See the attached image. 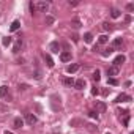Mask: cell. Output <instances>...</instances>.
<instances>
[{
	"mask_svg": "<svg viewBox=\"0 0 134 134\" xmlns=\"http://www.w3.org/2000/svg\"><path fill=\"white\" fill-rule=\"evenodd\" d=\"M84 87H85V79H77V81H74V88L82 90Z\"/></svg>",
	"mask_w": 134,
	"mask_h": 134,
	"instance_id": "10",
	"label": "cell"
},
{
	"mask_svg": "<svg viewBox=\"0 0 134 134\" xmlns=\"http://www.w3.org/2000/svg\"><path fill=\"white\" fill-rule=\"evenodd\" d=\"M98 93H99V92H98V88H96V87H95V88H93V90H92V95H98Z\"/></svg>",
	"mask_w": 134,
	"mask_h": 134,
	"instance_id": "32",
	"label": "cell"
},
{
	"mask_svg": "<svg viewBox=\"0 0 134 134\" xmlns=\"http://www.w3.org/2000/svg\"><path fill=\"white\" fill-rule=\"evenodd\" d=\"M132 98L129 96V95H126V93H121V95H118L117 98H115V103H126V101H131Z\"/></svg>",
	"mask_w": 134,
	"mask_h": 134,
	"instance_id": "3",
	"label": "cell"
},
{
	"mask_svg": "<svg viewBox=\"0 0 134 134\" xmlns=\"http://www.w3.org/2000/svg\"><path fill=\"white\" fill-rule=\"evenodd\" d=\"M88 114H90V117H92V118H98V112L92 110V112H88Z\"/></svg>",
	"mask_w": 134,
	"mask_h": 134,
	"instance_id": "29",
	"label": "cell"
},
{
	"mask_svg": "<svg viewBox=\"0 0 134 134\" xmlns=\"http://www.w3.org/2000/svg\"><path fill=\"white\" fill-rule=\"evenodd\" d=\"M35 79H41V73H40V71L35 73Z\"/></svg>",
	"mask_w": 134,
	"mask_h": 134,
	"instance_id": "31",
	"label": "cell"
},
{
	"mask_svg": "<svg viewBox=\"0 0 134 134\" xmlns=\"http://www.w3.org/2000/svg\"><path fill=\"white\" fill-rule=\"evenodd\" d=\"M93 79H95V81H96V82H98V81H99V79H101V76H99V70H96V71H95V73H93Z\"/></svg>",
	"mask_w": 134,
	"mask_h": 134,
	"instance_id": "25",
	"label": "cell"
},
{
	"mask_svg": "<svg viewBox=\"0 0 134 134\" xmlns=\"http://www.w3.org/2000/svg\"><path fill=\"white\" fill-rule=\"evenodd\" d=\"M98 110H99V112H104V110H106V104L101 103V101H98V103H96V112H98Z\"/></svg>",
	"mask_w": 134,
	"mask_h": 134,
	"instance_id": "18",
	"label": "cell"
},
{
	"mask_svg": "<svg viewBox=\"0 0 134 134\" xmlns=\"http://www.w3.org/2000/svg\"><path fill=\"white\" fill-rule=\"evenodd\" d=\"M103 29H104L106 32H110L114 27H112V24H109V22H103Z\"/></svg>",
	"mask_w": 134,
	"mask_h": 134,
	"instance_id": "22",
	"label": "cell"
},
{
	"mask_svg": "<svg viewBox=\"0 0 134 134\" xmlns=\"http://www.w3.org/2000/svg\"><path fill=\"white\" fill-rule=\"evenodd\" d=\"M121 44H123V40H121V38H115L114 43H112V49H117V47H120Z\"/></svg>",
	"mask_w": 134,
	"mask_h": 134,
	"instance_id": "12",
	"label": "cell"
},
{
	"mask_svg": "<svg viewBox=\"0 0 134 134\" xmlns=\"http://www.w3.org/2000/svg\"><path fill=\"white\" fill-rule=\"evenodd\" d=\"M112 52H114V49H112V47H109V49H106V51L103 52V55H104V57H107V55H110Z\"/></svg>",
	"mask_w": 134,
	"mask_h": 134,
	"instance_id": "26",
	"label": "cell"
},
{
	"mask_svg": "<svg viewBox=\"0 0 134 134\" xmlns=\"http://www.w3.org/2000/svg\"><path fill=\"white\" fill-rule=\"evenodd\" d=\"M123 123H125V126H128V123H129V115H126V117L123 118Z\"/></svg>",
	"mask_w": 134,
	"mask_h": 134,
	"instance_id": "30",
	"label": "cell"
},
{
	"mask_svg": "<svg viewBox=\"0 0 134 134\" xmlns=\"http://www.w3.org/2000/svg\"><path fill=\"white\" fill-rule=\"evenodd\" d=\"M3 134H13V132H11V131H5Z\"/></svg>",
	"mask_w": 134,
	"mask_h": 134,
	"instance_id": "33",
	"label": "cell"
},
{
	"mask_svg": "<svg viewBox=\"0 0 134 134\" xmlns=\"http://www.w3.org/2000/svg\"><path fill=\"white\" fill-rule=\"evenodd\" d=\"M71 27L77 30V29L81 27V22H79V19H73V21H71Z\"/></svg>",
	"mask_w": 134,
	"mask_h": 134,
	"instance_id": "20",
	"label": "cell"
},
{
	"mask_svg": "<svg viewBox=\"0 0 134 134\" xmlns=\"http://www.w3.org/2000/svg\"><path fill=\"white\" fill-rule=\"evenodd\" d=\"M63 85H66V87H74V79L73 77H65L63 79Z\"/></svg>",
	"mask_w": 134,
	"mask_h": 134,
	"instance_id": "11",
	"label": "cell"
},
{
	"mask_svg": "<svg viewBox=\"0 0 134 134\" xmlns=\"http://www.w3.org/2000/svg\"><path fill=\"white\" fill-rule=\"evenodd\" d=\"M118 73H120V68L118 66H109L107 68V76H110V77H115V76H118Z\"/></svg>",
	"mask_w": 134,
	"mask_h": 134,
	"instance_id": "2",
	"label": "cell"
},
{
	"mask_svg": "<svg viewBox=\"0 0 134 134\" xmlns=\"http://www.w3.org/2000/svg\"><path fill=\"white\" fill-rule=\"evenodd\" d=\"M35 10H38V11H41V13H46V11L49 10V3H47V2H38V3L35 5Z\"/></svg>",
	"mask_w": 134,
	"mask_h": 134,
	"instance_id": "1",
	"label": "cell"
},
{
	"mask_svg": "<svg viewBox=\"0 0 134 134\" xmlns=\"http://www.w3.org/2000/svg\"><path fill=\"white\" fill-rule=\"evenodd\" d=\"M125 60H126L125 55H117V57L114 58V66H120L121 63H125Z\"/></svg>",
	"mask_w": 134,
	"mask_h": 134,
	"instance_id": "8",
	"label": "cell"
},
{
	"mask_svg": "<svg viewBox=\"0 0 134 134\" xmlns=\"http://www.w3.org/2000/svg\"><path fill=\"white\" fill-rule=\"evenodd\" d=\"M54 21H55V19H54L52 16H46V25H52Z\"/></svg>",
	"mask_w": 134,
	"mask_h": 134,
	"instance_id": "23",
	"label": "cell"
},
{
	"mask_svg": "<svg viewBox=\"0 0 134 134\" xmlns=\"http://www.w3.org/2000/svg\"><path fill=\"white\" fill-rule=\"evenodd\" d=\"M7 95H8V87L2 85V87H0V98H5Z\"/></svg>",
	"mask_w": 134,
	"mask_h": 134,
	"instance_id": "13",
	"label": "cell"
},
{
	"mask_svg": "<svg viewBox=\"0 0 134 134\" xmlns=\"http://www.w3.org/2000/svg\"><path fill=\"white\" fill-rule=\"evenodd\" d=\"M109 41V36L107 35H101V36H98V43L99 44H106Z\"/></svg>",
	"mask_w": 134,
	"mask_h": 134,
	"instance_id": "17",
	"label": "cell"
},
{
	"mask_svg": "<svg viewBox=\"0 0 134 134\" xmlns=\"http://www.w3.org/2000/svg\"><path fill=\"white\" fill-rule=\"evenodd\" d=\"M60 60L65 62V63L70 62V60H71V52H70V51H63V52L60 54Z\"/></svg>",
	"mask_w": 134,
	"mask_h": 134,
	"instance_id": "6",
	"label": "cell"
},
{
	"mask_svg": "<svg viewBox=\"0 0 134 134\" xmlns=\"http://www.w3.org/2000/svg\"><path fill=\"white\" fill-rule=\"evenodd\" d=\"M49 49H51V52L58 54V51H60V44H58V41H52V43L49 44Z\"/></svg>",
	"mask_w": 134,
	"mask_h": 134,
	"instance_id": "7",
	"label": "cell"
},
{
	"mask_svg": "<svg viewBox=\"0 0 134 134\" xmlns=\"http://www.w3.org/2000/svg\"><path fill=\"white\" fill-rule=\"evenodd\" d=\"M126 10H128V11H132V10H134V3H128V5H126Z\"/></svg>",
	"mask_w": 134,
	"mask_h": 134,
	"instance_id": "28",
	"label": "cell"
},
{
	"mask_svg": "<svg viewBox=\"0 0 134 134\" xmlns=\"http://www.w3.org/2000/svg\"><path fill=\"white\" fill-rule=\"evenodd\" d=\"M11 41H13V40H11L10 36H7V38H3V46H10V44H11Z\"/></svg>",
	"mask_w": 134,
	"mask_h": 134,
	"instance_id": "24",
	"label": "cell"
},
{
	"mask_svg": "<svg viewBox=\"0 0 134 134\" xmlns=\"http://www.w3.org/2000/svg\"><path fill=\"white\" fill-rule=\"evenodd\" d=\"M77 70H79V65H77V63H71V65H68V68H66V73L73 74V73H76Z\"/></svg>",
	"mask_w": 134,
	"mask_h": 134,
	"instance_id": "9",
	"label": "cell"
},
{
	"mask_svg": "<svg viewBox=\"0 0 134 134\" xmlns=\"http://www.w3.org/2000/svg\"><path fill=\"white\" fill-rule=\"evenodd\" d=\"M22 126H24V120H22L21 117L13 118V128H14V129H19V128H22Z\"/></svg>",
	"mask_w": 134,
	"mask_h": 134,
	"instance_id": "5",
	"label": "cell"
},
{
	"mask_svg": "<svg viewBox=\"0 0 134 134\" xmlns=\"http://www.w3.org/2000/svg\"><path fill=\"white\" fill-rule=\"evenodd\" d=\"M107 82H109V84H110V85H118V81H117V79H115V77H110V79H109V81H107Z\"/></svg>",
	"mask_w": 134,
	"mask_h": 134,
	"instance_id": "27",
	"label": "cell"
},
{
	"mask_svg": "<svg viewBox=\"0 0 134 134\" xmlns=\"http://www.w3.org/2000/svg\"><path fill=\"white\" fill-rule=\"evenodd\" d=\"M84 41H85V43H92V41H93V35H92V33H85V35H84Z\"/></svg>",
	"mask_w": 134,
	"mask_h": 134,
	"instance_id": "21",
	"label": "cell"
},
{
	"mask_svg": "<svg viewBox=\"0 0 134 134\" xmlns=\"http://www.w3.org/2000/svg\"><path fill=\"white\" fill-rule=\"evenodd\" d=\"M24 121H27L29 125H32V126H33V125H35L38 120H36V117H35L33 114H25V118H24Z\"/></svg>",
	"mask_w": 134,
	"mask_h": 134,
	"instance_id": "4",
	"label": "cell"
},
{
	"mask_svg": "<svg viewBox=\"0 0 134 134\" xmlns=\"http://www.w3.org/2000/svg\"><path fill=\"white\" fill-rule=\"evenodd\" d=\"M44 60L47 62V66H49V68H52V66H54V60L51 58V55H49V54H44Z\"/></svg>",
	"mask_w": 134,
	"mask_h": 134,
	"instance_id": "14",
	"label": "cell"
},
{
	"mask_svg": "<svg viewBox=\"0 0 134 134\" xmlns=\"http://www.w3.org/2000/svg\"><path fill=\"white\" fill-rule=\"evenodd\" d=\"M19 27H21V22H19V21H13V24H11L10 30H11V32H16V30L19 29Z\"/></svg>",
	"mask_w": 134,
	"mask_h": 134,
	"instance_id": "16",
	"label": "cell"
},
{
	"mask_svg": "<svg viewBox=\"0 0 134 134\" xmlns=\"http://www.w3.org/2000/svg\"><path fill=\"white\" fill-rule=\"evenodd\" d=\"M107 134H109V132H107Z\"/></svg>",
	"mask_w": 134,
	"mask_h": 134,
	"instance_id": "34",
	"label": "cell"
},
{
	"mask_svg": "<svg viewBox=\"0 0 134 134\" xmlns=\"http://www.w3.org/2000/svg\"><path fill=\"white\" fill-rule=\"evenodd\" d=\"M120 14H121V11H120V10H117V8H112V11H110V16H112L114 19L120 18Z\"/></svg>",
	"mask_w": 134,
	"mask_h": 134,
	"instance_id": "15",
	"label": "cell"
},
{
	"mask_svg": "<svg viewBox=\"0 0 134 134\" xmlns=\"http://www.w3.org/2000/svg\"><path fill=\"white\" fill-rule=\"evenodd\" d=\"M21 47H22V40H18V43H16V44H14V47H13V52H16V54H18Z\"/></svg>",
	"mask_w": 134,
	"mask_h": 134,
	"instance_id": "19",
	"label": "cell"
}]
</instances>
